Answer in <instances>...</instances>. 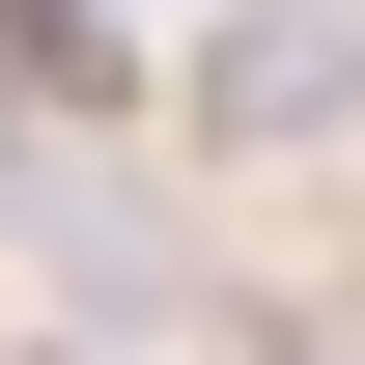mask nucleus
Masks as SVG:
<instances>
[{
	"mask_svg": "<svg viewBox=\"0 0 365 365\" xmlns=\"http://www.w3.org/2000/svg\"><path fill=\"white\" fill-rule=\"evenodd\" d=\"M197 140H225V169L365 140V0H225V29H197Z\"/></svg>",
	"mask_w": 365,
	"mask_h": 365,
	"instance_id": "1",
	"label": "nucleus"
},
{
	"mask_svg": "<svg viewBox=\"0 0 365 365\" xmlns=\"http://www.w3.org/2000/svg\"><path fill=\"white\" fill-rule=\"evenodd\" d=\"M0 225H29V281H56V309H113V337L197 281V253H169V225H140V197L85 169V140H0Z\"/></svg>",
	"mask_w": 365,
	"mask_h": 365,
	"instance_id": "2",
	"label": "nucleus"
}]
</instances>
